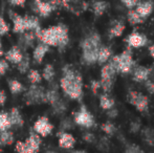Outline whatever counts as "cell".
Returning <instances> with one entry per match:
<instances>
[{
  "mask_svg": "<svg viewBox=\"0 0 154 153\" xmlns=\"http://www.w3.org/2000/svg\"><path fill=\"white\" fill-rule=\"evenodd\" d=\"M112 55V51L109 47L107 46H101L99 49V54H97V63H99L100 65L106 64V62H108V60L110 59Z\"/></svg>",
  "mask_w": 154,
  "mask_h": 153,
  "instance_id": "obj_26",
  "label": "cell"
},
{
  "mask_svg": "<svg viewBox=\"0 0 154 153\" xmlns=\"http://www.w3.org/2000/svg\"><path fill=\"white\" fill-rule=\"evenodd\" d=\"M110 146H111V143H110L109 137H107V136L100 137V139L97 141V147L103 152H108V151H109Z\"/></svg>",
  "mask_w": 154,
  "mask_h": 153,
  "instance_id": "obj_35",
  "label": "cell"
},
{
  "mask_svg": "<svg viewBox=\"0 0 154 153\" xmlns=\"http://www.w3.org/2000/svg\"><path fill=\"white\" fill-rule=\"evenodd\" d=\"M5 102H6V93L3 90H0V106L4 105Z\"/></svg>",
  "mask_w": 154,
  "mask_h": 153,
  "instance_id": "obj_48",
  "label": "cell"
},
{
  "mask_svg": "<svg viewBox=\"0 0 154 153\" xmlns=\"http://www.w3.org/2000/svg\"><path fill=\"white\" fill-rule=\"evenodd\" d=\"M3 46H2V40H1V36H0V56L3 55Z\"/></svg>",
  "mask_w": 154,
  "mask_h": 153,
  "instance_id": "obj_50",
  "label": "cell"
},
{
  "mask_svg": "<svg viewBox=\"0 0 154 153\" xmlns=\"http://www.w3.org/2000/svg\"><path fill=\"white\" fill-rule=\"evenodd\" d=\"M118 74L116 68L111 64V62H108L107 64L102 67L101 69V80H110V81H114L116 75Z\"/></svg>",
  "mask_w": 154,
  "mask_h": 153,
  "instance_id": "obj_23",
  "label": "cell"
},
{
  "mask_svg": "<svg viewBox=\"0 0 154 153\" xmlns=\"http://www.w3.org/2000/svg\"><path fill=\"white\" fill-rule=\"evenodd\" d=\"M8 88L13 94H19L24 90V86L22 85V83L16 79H12L8 81Z\"/></svg>",
  "mask_w": 154,
  "mask_h": 153,
  "instance_id": "obj_30",
  "label": "cell"
},
{
  "mask_svg": "<svg viewBox=\"0 0 154 153\" xmlns=\"http://www.w3.org/2000/svg\"><path fill=\"white\" fill-rule=\"evenodd\" d=\"M61 8L75 16H80L88 10L89 3L85 0H61Z\"/></svg>",
  "mask_w": 154,
  "mask_h": 153,
  "instance_id": "obj_10",
  "label": "cell"
},
{
  "mask_svg": "<svg viewBox=\"0 0 154 153\" xmlns=\"http://www.w3.org/2000/svg\"><path fill=\"white\" fill-rule=\"evenodd\" d=\"M135 11L138 13L140 17L143 19H146L147 17H149L151 15L153 11V4L151 3L150 1H142V2H138L136 4V8Z\"/></svg>",
  "mask_w": 154,
  "mask_h": 153,
  "instance_id": "obj_21",
  "label": "cell"
},
{
  "mask_svg": "<svg viewBox=\"0 0 154 153\" xmlns=\"http://www.w3.org/2000/svg\"><path fill=\"white\" fill-rule=\"evenodd\" d=\"M48 50H49L48 45L40 42L35 47L34 51H32V59H34V61H36V63H38V64L42 63V61L44 60L45 56L48 53Z\"/></svg>",
  "mask_w": 154,
  "mask_h": 153,
  "instance_id": "obj_18",
  "label": "cell"
},
{
  "mask_svg": "<svg viewBox=\"0 0 154 153\" xmlns=\"http://www.w3.org/2000/svg\"><path fill=\"white\" fill-rule=\"evenodd\" d=\"M24 100L27 105H40L46 103L45 100V89L38 84H32L31 87L25 92Z\"/></svg>",
  "mask_w": 154,
  "mask_h": 153,
  "instance_id": "obj_8",
  "label": "cell"
},
{
  "mask_svg": "<svg viewBox=\"0 0 154 153\" xmlns=\"http://www.w3.org/2000/svg\"><path fill=\"white\" fill-rule=\"evenodd\" d=\"M58 143L62 149H71L75 144V139L70 133L66 132V131H62L59 134V142Z\"/></svg>",
  "mask_w": 154,
  "mask_h": 153,
  "instance_id": "obj_19",
  "label": "cell"
},
{
  "mask_svg": "<svg viewBox=\"0 0 154 153\" xmlns=\"http://www.w3.org/2000/svg\"><path fill=\"white\" fill-rule=\"evenodd\" d=\"M34 132L39 134L41 137H45L49 135L54 130V125L49 122V118L46 116H40L37 118L32 127Z\"/></svg>",
  "mask_w": 154,
  "mask_h": 153,
  "instance_id": "obj_12",
  "label": "cell"
},
{
  "mask_svg": "<svg viewBox=\"0 0 154 153\" xmlns=\"http://www.w3.org/2000/svg\"><path fill=\"white\" fill-rule=\"evenodd\" d=\"M45 153H58V152H56V151H47V152H45Z\"/></svg>",
  "mask_w": 154,
  "mask_h": 153,
  "instance_id": "obj_52",
  "label": "cell"
},
{
  "mask_svg": "<svg viewBox=\"0 0 154 153\" xmlns=\"http://www.w3.org/2000/svg\"><path fill=\"white\" fill-rule=\"evenodd\" d=\"M128 102L131 105H133L138 111L140 112H146L149 109V99L145 94L137 91H129L127 96Z\"/></svg>",
  "mask_w": 154,
  "mask_h": 153,
  "instance_id": "obj_9",
  "label": "cell"
},
{
  "mask_svg": "<svg viewBox=\"0 0 154 153\" xmlns=\"http://www.w3.org/2000/svg\"><path fill=\"white\" fill-rule=\"evenodd\" d=\"M27 79L31 84H39L42 81V75L37 69H29L27 72Z\"/></svg>",
  "mask_w": 154,
  "mask_h": 153,
  "instance_id": "obj_34",
  "label": "cell"
},
{
  "mask_svg": "<svg viewBox=\"0 0 154 153\" xmlns=\"http://www.w3.org/2000/svg\"><path fill=\"white\" fill-rule=\"evenodd\" d=\"M125 153H145V152L137 145H129L126 148Z\"/></svg>",
  "mask_w": 154,
  "mask_h": 153,
  "instance_id": "obj_40",
  "label": "cell"
},
{
  "mask_svg": "<svg viewBox=\"0 0 154 153\" xmlns=\"http://www.w3.org/2000/svg\"><path fill=\"white\" fill-rule=\"evenodd\" d=\"M146 88H147V90H148L149 93L154 94V81L147 80L146 81Z\"/></svg>",
  "mask_w": 154,
  "mask_h": 153,
  "instance_id": "obj_46",
  "label": "cell"
},
{
  "mask_svg": "<svg viewBox=\"0 0 154 153\" xmlns=\"http://www.w3.org/2000/svg\"><path fill=\"white\" fill-rule=\"evenodd\" d=\"M143 141L149 146H154V128L152 127H146L140 130Z\"/></svg>",
  "mask_w": 154,
  "mask_h": 153,
  "instance_id": "obj_27",
  "label": "cell"
},
{
  "mask_svg": "<svg viewBox=\"0 0 154 153\" xmlns=\"http://www.w3.org/2000/svg\"><path fill=\"white\" fill-rule=\"evenodd\" d=\"M101 128H102V130H103L107 135H109V136L113 135L114 133H116V130L114 124L111 122H106V123H104V124H102Z\"/></svg>",
  "mask_w": 154,
  "mask_h": 153,
  "instance_id": "obj_36",
  "label": "cell"
},
{
  "mask_svg": "<svg viewBox=\"0 0 154 153\" xmlns=\"http://www.w3.org/2000/svg\"><path fill=\"white\" fill-rule=\"evenodd\" d=\"M89 6L91 8V11L95 17H101L108 10L109 3L104 0H93L89 4Z\"/></svg>",
  "mask_w": 154,
  "mask_h": 153,
  "instance_id": "obj_20",
  "label": "cell"
},
{
  "mask_svg": "<svg viewBox=\"0 0 154 153\" xmlns=\"http://www.w3.org/2000/svg\"><path fill=\"white\" fill-rule=\"evenodd\" d=\"M111 64L116 68V72L122 75H127L132 72L135 62L133 60V55L130 49H125L120 55L114 56L111 59Z\"/></svg>",
  "mask_w": 154,
  "mask_h": 153,
  "instance_id": "obj_4",
  "label": "cell"
},
{
  "mask_svg": "<svg viewBox=\"0 0 154 153\" xmlns=\"http://www.w3.org/2000/svg\"><path fill=\"white\" fill-rule=\"evenodd\" d=\"M15 142V136L13 131L4 130L0 132V147H6V146L12 145Z\"/></svg>",
  "mask_w": 154,
  "mask_h": 153,
  "instance_id": "obj_25",
  "label": "cell"
},
{
  "mask_svg": "<svg viewBox=\"0 0 154 153\" xmlns=\"http://www.w3.org/2000/svg\"><path fill=\"white\" fill-rule=\"evenodd\" d=\"M4 55H5V60L8 62H11L13 64H18L22 60L24 54L18 45H15V46L11 47Z\"/></svg>",
  "mask_w": 154,
  "mask_h": 153,
  "instance_id": "obj_16",
  "label": "cell"
},
{
  "mask_svg": "<svg viewBox=\"0 0 154 153\" xmlns=\"http://www.w3.org/2000/svg\"><path fill=\"white\" fill-rule=\"evenodd\" d=\"M56 76V70L54 65L51 64H46L43 68V72H42V79H44L47 82H53Z\"/></svg>",
  "mask_w": 154,
  "mask_h": 153,
  "instance_id": "obj_29",
  "label": "cell"
},
{
  "mask_svg": "<svg viewBox=\"0 0 154 153\" xmlns=\"http://www.w3.org/2000/svg\"><path fill=\"white\" fill-rule=\"evenodd\" d=\"M12 127L8 112L5 111H0V132L4 130H8Z\"/></svg>",
  "mask_w": 154,
  "mask_h": 153,
  "instance_id": "obj_31",
  "label": "cell"
},
{
  "mask_svg": "<svg viewBox=\"0 0 154 153\" xmlns=\"http://www.w3.org/2000/svg\"><path fill=\"white\" fill-rule=\"evenodd\" d=\"M8 1L12 6H20V8H23L25 5L26 0H8Z\"/></svg>",
  "mask_w": 154,
  "mask_h": 153,
  "instance_id": "obj_45",
  "label": "cell"
},
{
  "mask_svg": "<svg viewBox=\"0 0 154 153\" xmlns=\"http://www.w3.org/2000/svg\"><path fill=\"white\" fill-rule=\"evenodd\" d=\"M61 128H62L63 131L71 129V128H72V123H71V121L68 120V118H66V120H63L62 124H61Z\"/></svg>",
  "mask_w": 154,
  "mask_h": 153,
  "instance_id": "obj_44",
  "label": "cell"
},
{
  "mask_svg": "<svg viewBox=\"0 0 154 153\" xmlns=\"http://www.w3.org/2000/svg\"><path fill=\"white\" fill-rule=\"evenodd\" d=\"M80 46L82 48V61L86 65L97 63L99 49L102 46L101 36L95 32H92L81 41Z\"/></svg>",
  "mask_w": 154,
  "mask_h": 153,
  "instance_id": "obj_3",
  "label": "cell"
},
{
  "mask_svg": "<svg viewBox=\"0 0 154 153\" xmlns=\"http://www.w3.org/2000/svg\"><path fill=\"white\" fill-rule=\"evenodd\" d=\"M124 31H125V24L122 21L116 20L112 23L111 27L109 29V38H116V37H120L123 35Z\"/></svg>",
  "mask_w": 154,
  "mask_h": 153,
  "instance_id": "obj_24",
  "label": "cell"
},
{
  "mask_svg": "<svg viewBox=\"0 0 154 153\" xmlns=\"http://www.w3.org/2000/svg\"><path fill=\"white\" fill-rule=\"evenodd\" d=\"M133 70V80L135 82H146L149 80V77L151 75V68L146 67V66H137Z\"/></svg>",
  "mask_w": 154,
  "mask_h": 153,
  "instance_id": "obj_17",
  "label": "cell"
},
{
  "mask_svg": "<svg viewBox=\"0 0 154 153\" xmlns=\"http://www.w3.org/2000/svg\"><path fill=\"white\" fill-rule=\"evenodd\" d=\"M71 153H87V152L84 151V150H75V151H72Z\"/></svg>",
  "mask_w": 154,
  "mask_h": 153,
  "instance_id": "obj_51",
  "label": "cell"
},
{
  "mask_svg": "<svg viewBox=\"0 0 154 153\" xmlns=\"http://www.w3.org/2000/svg\"><path fill=\"white\" fill-rule=\"evenodd\" d=\"M149 53H150V56L154 59V44L151 45L150 47H149Z\"/></svg>",
  "mask_w": 154,
  "mask_h": 153,
  "instance_id": "obj_49",
  "label": "cell"
},
{
  "mask_svg": "<svg viewBox=\"0 0 154 153\" xmlns=\"http://www.w3.org/2000/svg\"><path fill=\"white\" fill-rule=\"evenodd\" d=\"M126 42L130 47H134V48H140L148 43V38L145 35L140 33H132L126 39Z\"/></svg>",
  "mask_w": 154,
  "mask_h": 153,
  "instance_id": "obj_14",
  "label": "cell"
},
{
  "mask_svg": "<svg viewBox=\"0 0 154 153\" xmlns=\"http://www.w3.org/2000/svg\"><path fill=\"white\" fill-rule=\"evenodd\" d=\"M83 139L86 142V143H88V144H92V143H94L95 142V135L93 134V133L91 132H86V133H84V135H83Z\"/></svg>",
  "mask_w": 154,
  "mask_h": 153,
  "instance_id": "obj_41",
  "label": "cell"
},
{
  "mask_svg": "<svg viewBox=\"0 0 154 153\" xmlns=\"http://www.w3.org/2000/svg\"><path fill=\"white\" fill-rule=\"evenodd\" d=\"M36 39L37 37H36L35 32H32V31L24 32L23 34H20L18 46L20 47L22 50H26L27 48H29V47H32V45H34Z\"/></svg>",
  "mask_w": 154,
  "mask_h": 153,
  "instance_id": "obj_15",
  "label": "cell"
},
{
  "mask_svg": "<svg viewBox=\"0 0 154 153\" xmlns=\"http://www.w3.org/2000/svg\"><path fill=\"white\" fill-rule=\"evenodd\" d=\"M36 37L40 42L48 45L49 47H58L59 50H63L69 43L68 27L63 23L47 29H41L36 34Z\"/></svg>",
  "mask_w": 154,
  "mask_h": 153,
  "instance_id": "obj_2",
  "label": "cell"
},
{
  "mask_svg": "<svg viewBox=\"0 0 154 153\" xmlns=\"http://www.w3.org/2000/svg\"><path fill=\"white\" fill-rule=\"evenodd\" d=\"M73 121L77 125L84 127V128H91V127L94 126V118L84 105H82L79 110L77 111L75 118H73Z\"/></svg>",
  "mask_w": 154,
  "mask_h": 153,
  "instance_id": "obj_11",
  "label": "cell"
},
{
  "mask_svg": "<svg viewBox=\"0 0 154 153\" xmlns=\"http://www.w3.org/2000/svg\"><path fill=\"white\" fill-rule=\"evenodd\" d=\"M8 116H10L12 126L22 127L23 125H24L23 116H22V115H21L19 108H17V107H13V108L11 109L10 112H8Z\"/></svg>",
  "mask_w": 154,
  "mask_h": 153,
  "instance_id": "obj_22",
  "label": "cell"
},
{
  "mask_svg": "<svg viewBox=\"0 0 154 153\" xmlns=\"http://www.w3.org/2000/svg\"><path fill=\"white\" fill-rule=\"evenodd\" d=\"M122 2L126 8H128L129 10H132V8H135L136 4L140 1L138 0H122Z\"/></svg>",
  "mask_w": 154,
  "mask_h": 153,
  "instance_id": "obj_42",
  "label": "cell"
},
{
  "mask_svg": "<svg viewBox=\"0 0 154 153\" xmlns=\"http://www.w3.org/2000/svg\"><path fill=\"white\" fill-rule=\"evenodd\" d=\"M129 128H130V132L138 133L140 130H142V123H140L138 120L132 121V122L130 123V125H129Z\"/></svg>",
  "mask_w": 154,
  "mask_h": 153,
  "instance_id": "obj_38",
  "label": "cell"
},
{
  "mask_svg": "<svg viewBox=\"0 0 154 153\" xmlns=\"http://www.w3.org/2000/svg\"><path fill=\"white\" fill-rule=\"evenodd\" d=\"M108 112H107V115L109 116L110 118H116L119 115V111H118V109H114V108H111V109H109V110H107Z\"/></svg>",
  "mask_w": 154,
  "mask_h": 153,
  "instance_id": "obj_47",
  "label": "cell"
},
{
  "mask_svg": "<svg viewBox=\"0 0 154 153\" xmlns=\"http://www.w3.org/2000/svg\"><path fill=\"white\" fill-rule=\"evenodd\" d=\"M11 19L13 22V32L15 34H23L24 32H26V23H25V17L21 16V15L17 14V13L10 11L8 13Z\"/></svg>",
  "mask_w": 154,
  "mask_h": 153,
  "instance_id": "obj_13",
  "label": "cell"
},
{
  "mask_svg": "<svg viewBox=\"0 0 154 153\" xmlns=\"http://www.w3.org/2000/svg\"><path fill=\"white\" fill-rule=\"evenodd\" d=\"M45 100H46V103H48L51 106L55 113L62 115L66 111L67 105L60 96L57 87H51L47 90H45Z\"/></svg>",
  "mask_w": 154,
  "mask_h": 153,
  "instance_id": "obj_6",
  "label": "cell"
},
{
  "mask_svg": "<svg viewBox=\"0 0 154 153\" xmlns=\"http://www.w3.org/2000/svg\"><path fill=\"white\" fill-rule=\"evenodd\" d=\"M114 100L109 96L107 93H104L100 96V106H101L102 109H104L105 111L109 110V109L113 108L114 107Z\"/></svg>",
  "mask_w": 154,
  "mask_h": 153,
  "instance_id": "obj_28",
  "label": "cell"
},
{
  "mask_svg": "<svg viewBox=\"0 0 154 153\" xmlns=\"http://www.w3.org/2000/svg\"><path fill=\"white\" fill-rule=\"evenodd\" d=\"M127 18L128 21L131 25H136V24H140V23L144 22V19L138 15V13L136 11L130 10L127 14Z\"/></svg>",
  "mask_w": 154,
  "mask_h": 153,
  "instance_id": "obj_33",
  "label": "cell"
},
{
  "mask_svg": "<svg viewBox=\"0 0 154 153\" xmlns=\"http://www.w3.org/2000/svg\"><path fill=\"white\" fill-rule=\"evenodd\" d=\"M8 67H10L8 62L5 59H1L0 58V77L4 76L6 74V72L8 70Z\"/></svg>",
  "mask_w": 154,
  "mask_h": 153,
  "instance_id": "obj_39",
  "label": "cell"
},
{
  "mask_svg": "<svg viewBox=\"0 0 154 153\" xmlns=\"http://www.w3.org/2000/svg\"><path fill=\"white\" fill-rule=\"evenodd\" d=\"M10 32V25L5 21L2 15H0V36H4Z\"/></svg>",
  "mask_w": 154,
  "mask_h": 153,
  "instance_id": "obj_37",
  "label": "cell"
},
{
  "mask_svg": "<svg viewBox=\"0 0 154 153\" xmlns=\"http://www.w3.org/2000/svg\"><path fill=\"white\" fill-rule=\"evenodd\" d=\"M90 87H91L93 93L97 94L99 89L101 88V83H100V81H97V80H92L91 83H90Z\"/></svg>",
  "mask_w": 154,
  "mask_h": 153,
  "instance_id": "obj_43",
  "label": "cell"
},
{
  "mask_svg": "<svg viewBox=\"0 0 154 153\" xmlns=\"http://www.w3.org/2000/svg\"><path fill=\"white\" fill-rule=\"evenodd\" d=\"M59 8H61V0H34V11L42 18H47Z\"/></svg>",
  "mask_w": 154,
  "mask_h": 153,
  "instance_id": "obj_7",
  "label": "cell"
},
{
  "mask_svg": "<svg viewBox=\"0 0 154 153\" xmlns=\"http://www.w3.org/2000/svg\"><path fill=\"white\" fill-rule=\"evenodd\" d=\"M29 65H31V58L27 55H24L22 60L17 64V68L21 74H26L29 70Z\"/></svg>",
  "mask_w": 154,
  "mask_h": 153,
  "instance_id": "obj_32",
  "label": "cell"
},
{
  "mask_svg": "<svg viewBox=\"0 0 154 153\" xmlns=\"http://www.w3.org/2000/svg\"><path fill=\"white\" fill-rule=\"evenodd\" d=\"M60 87L65 96L71 100L79 101L83 96V78L71 65H65L62 68Z\"/></svg>",
  "mask_w": 154,
  "mask_h": 153,
  "instance_id": "obj_1",
  "label": "cell"
},
{
  "mask_svg": "<svg viewBox=\"0 0 154 153\" xmlns=\"http://www.w3.org/2000/svg\"><path fill=\"white\" fill-rule=\"evenodd\" d=\"M42 139L39 134L36 132H31L24 142H18L16 144V152L17 153H38L41 147Z\"/></svg>",
  "mask_w": 154,
  "mask_h": 153,
  "instance_id": "obj_5",
  "label": "cell"
}]
</instances>
